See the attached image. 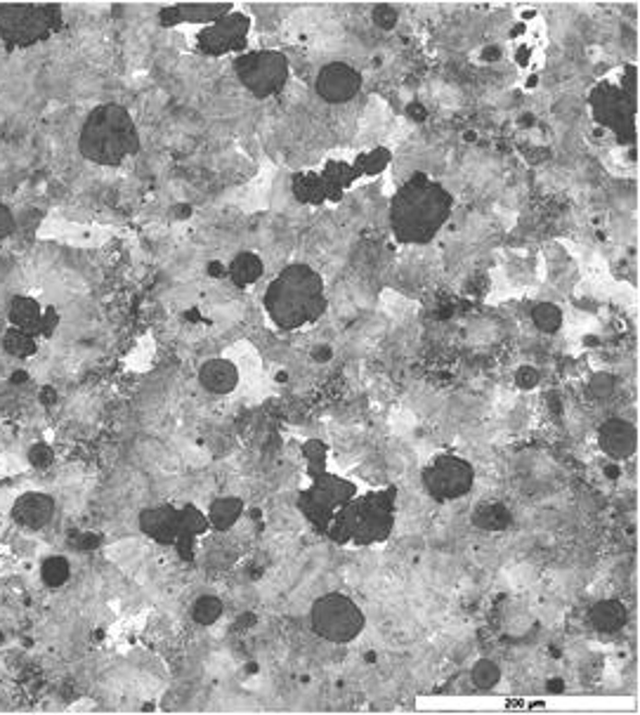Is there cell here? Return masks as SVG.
I'll use <instances>...</instances> for the list:
<instances>
[{"label": "cell", "instance_id": "obj_4", "mask_svg": "<svg viewBox=\"0 0 640 715\" xmlns=\"http://www.w3.org/2000/svg\"><path fill=\"white\" fill-rule=\"evenodd\" d=\"M329 534L338 543H358V546H372V543L386 541L393 529V494H369L362 498H350L340 506L329 522Z\"/></svg>", "mask_w": 640, "mask_h": 715}, {"label": "cell", "instance_id": "obj_23", "mask_svg": "<svg viewBox=\"0 0 640 715\" xmlns=\"http://www.w3.org/2000/svg\"><path fill=\"white\" fill-rule=\"evenodd\" d=\"M69 577H71V567H69L67 557L52 555V557H46V560H43L40 579H43V583L48 585V589H52V591L62 589V585L69 581Z\"/></svg>", "mask_w": 640, "mask_h": 715}, {"label": "cell", "instance_id": "obj_25", "mask_svg": "<svg viewBox=\"0 0 640 715\" xmlns=\"http://www.w3.org/2000/svg\"><path fill=\"white\" fill-rule=\"evenodd\" d=\"M222 599L216 595H202L192 607V619L198 626H213L222 617Z\"/></svg>", "mask_w": 640, "mask_h": 715}, {"label": "cell", "instance_id": "obj_3", "mask_svg": "<svg viewBox=\"0 0 640 715\" xmlns=\"http://www.w3.org/2000/svg\"><path fill=\"white\" fill-rule=\"evenodd\" d=\"M79 152L85 161L109 168L135 156L140 152V133L131 111L117 102L95 107L83 121Z\"/></svg>", "mask_w": 640, "mask_h": 715}, {"label": "cell", "instance_id": "obj_18", "mask_svg": "<svg viewBox=\"0 0 640 715\" xmlns=\"http://www.w3.org/2000/svg\"><path fill=\"white\" fill-rule=\"evenodd\" d=\"M40 317H43V307L38 300L28 298V295H14L10 300L8 322L12 324V328H20V331L38 336Z\"/></svg>", "mask_w": 640, "mask_h": 715}, {"label": "cell", "instance_id": "obj_27", "mask_svg": "<svg viewBox=\"0 0 640 715\" xmlns=\"http://www.w3.org/2000/svg\"><path fill=\"white\" fill-rule=\"evenodd\" d=\"M473 522L485 532H499L510 524V514L504 506H482L478 514H473Z\"/></svg>", "mask_w": 640, "mask_h": 715}, {"label": "cell", "instance_id": "obj_30", "mask_svg": "<svg viewBox=\"0 0 640 715\" xmlns=\"http://www.w3.org/2000/svg\"><path fill=\"white\" fill-rule=\"evenodd\" d=\"M14 230H17V220H14L12 210L0 202V241H5L10 234H14Z\"/></svg>", "mask_w": 640, "mask_h": 715}, {"label": "cell", "instance_id": "obj_6", "mask_svg": "<svg viewBox=\"0 0 640 715\" xmlns=\"http://www.w3.org/2000/svg\"><path fill=\"white\" fill-rule=\"evenodd\" d=\"M310 623L322 640L334 642V645H348L362 635L366 617L352 597L343 593H326L312 605Z\"/></svg>", "mask_w": 640, "mask_h": 715}, {"label": "cell", "instance_id": "obj_5", "mask_svg": "<svg viewBox=\"0 0 640 715\" xmlns=\"http://www.w3.org/2000/svg\"><path fill=\"white\" fill-rule=\"evenodd\" d=\"M62 28L60 5H0V40L8 50L34 48Z\"/></svg>", "mask_w": 640, "mask_h": 715}, {"label": "cell", "instance_id": "obj_15", "mask_svg": "<svg viewBox=\"0 0 640 715\" xmlns=\"http://www.w3.org/2000/svg\"><path fill=\"white\" fill-rule=\"evenodd\" d=\"M234 12L230 3H184L170 5L159 12L161 26H178V24H216L218 20Z\"/></svg>", "mask_w": 640, "mask_h": 715}, {"label": "cell", "instance_id": "obj_35", "mask_svg": "<svg viewBox=\"0 0 640 715\" xmlns=\"http://www.w3.org/2000/svg\"><path fill=\"white\" fill-rule=\"evenodd\" d=\"M38 399H40L43 407H52L57 402V390L52 388V385H46V388H40Z\"/></svg>", "mask_w": 640, "mask_h": 715}, {"label": "cell", "instance_id": "obj_36", "mask_svg": "<svg viewBox=\"0 0 640 715\" xmlns=\"http://www.w3.org/2000/svg\"><path fill=\"white\" fill-rule=\"evenodd\" d=\"M10 383L12 385H24V383H28V374H26V371H14V374L10 376Z\"/></svg>", "mask_w": 640, "mask_h": 715}, {"label": "cell", "instance_id": "obj_2", "mask_svg": "<svg viewBox=\"0 0 640 715\" xmlns=\"http://www.w3.org/2000/svg\"><path fill=\"white\" fill-rule=\"evenodd\" d=\"M265 312L283 331H295L317 322L326 312L324 279L305 263L289 265L267 286L263 295Z\"/></svg>", "mask_w": 640, "mask_h": 715}, {"label": "cell", "instance_id": "obj_11", "mask_svg": "<svg viewBox=\"0 0 640 715\" xmlns=\"http://www.w3.org/2000/svg\"><path fill=\"white\" fill-rule=\"evenodd\" d=\"M249 28L251 22L244 17V14L230 12L227 17L204 28L202 36H198V50L208 57H220L227 52L241 50L246 46Z\"/></svg>", "mask_w": 640, "mask_h": 715}, {"label": "cell", "instance_id": "obj_29", "mask_svg": "<svg viewBox=\"0 0 640 715\" xmlns=\"http://www.w3.org/2000/svg\"><path fill=\"white\" fill-rule=\"evenodd\" d=\"M26 456H28V463H32L38 470L52 465V461H55V451L48 445H43V441H38V445H34L32 449H28Z\"/></svg>", "mask_w": 640, "mask_h": 715}, {"label": "cell", "instance_id": "obj_16", "mask_svg": "<svg viewBox=\"0 0 640 715\" xmlns=\"http://www.w3.org/2000/svg\"><path fill=\"white\" fill-rule=\"evenodd\" d=\"M52 518H55V500L48 494L28 492L14 500V506H12L14 524L32 529V532L48 526L52 522Z\"/></svg>", "mask_w": 640, "mask_h": 715}, {"label": "cell", "instance_id": "obj_21", "mask_svg": "<svg viewBox=\"0 0 640 715\" xmlns=\"http://www.w3.org/2000/svg\"><path fill=\"white\" fill-rule=\"evenodd\" d=\"M227 275H230L232 283L239 286V289H246V286H253L263 277V260L255 253H239L234 260L227 267Z\"/></svg>", "mask_w": 640, "mask_h": 715}, {"label": "cell", "instance_id": "obj_24", "mask_svg": "<svg viewBox=\"0 0 640 715\" xmlns=\"http://www.w3.org/2000/svg\"><path fill=\"white\" fill-rule=\"evenodd\" d=\"M532 322L542 334H556L563 326V312L553 303H536L532 307Z\"/></svg>", "mask_w": 640, "mask_h": 715}, {"label": "cell", "instance_id": "obj_10", "mask_svg": "<svg viewBox=\"0 0 640 715\" xmlns=\"http://www.w3.org/2000/svg\"><path fill=\"white\" fill-rule=\"evenodd\" d=\"M352 496H354V486L350 482L324 475L315 489L303 494L301 506L312 522H317L319 526L326 529L334 518V512L340 506H346Z\"/></svg>", "mask_w": 640, "mask_h": 715}, {"label": "cell", "instance_id": "obj_1", "mask_svg": "<svg viewBox=\"0 0 640 715\" xmlns=\"http://www.w3.org/2000/svg\"><path fill=\"white\" fill-rule=\"evenodd\" d=\"M454 210V196L445 184L428 175L409 178L390 202V227L400 243L423 246L431 243L447 225Z\"/></svg>", "mask_w": 640, "mask_h": 715}, {"label": "cell", "instance_id": "obj_14", "mask_svg": "<svg viewBox=\"0 0 640 715\" xmlns=\"http://www.w3.org/2000/svg\"><path fill=\"white\" fill-rule=\"evenodd\" d=\"M599 445L603 453L615 461H627L638 449V433L633 423L624 419H609L601 425L599 431Z\"/></svg>", "mask_w": 640, "mask_h": 715}, {"label": "cell", "instance_id": "obj_37", "mask_svg": "<svg viewBox=\"0 0 640 715\" xmlns=\"http://www.w3.org/2000/svg\"><path fill=\"white\" fill-rule=\"evenodd\" d=\"M3 642H5V633H0V645H3Z\"/></svg>", "mask_w": 640, "mask_h": 715}, {"label": "cell", "instance_id": "obj_17", "mask_svg": "<svg viewBox=\"0 0 640 715\" xmlns=\"http://www.w3.org/2000/svg\"><path fill=\"white\" fill-rule=\"evenodd\" d=\"M198 383L210 395H230L239 385V368L230 360H208L198 368Z\"/></svg>", "mask_w": 640, "mask_h": 715}, {"label": "cell", "instance_id": "obj_32", "mask_svg": "<svg viewBox=\"0 0 640 715\" xmlns=\"http://www.w3.org/2000/svg\"><path fill=\"white\" fill-rule=\"evenodd\" d=\"M57 324H60V317H57V312H55V310H43V317H40V331H38V336H43V338L52 336V331H55V326H57Z\"/></svg>", "mask_w": 640, "mask_h": 715}, {"label": "cell", "instance_id": "obj_22", "mask_svg": "<svg viewBox=\"0 0 640 715\" xmlns=\"http://www.w3.org/2000/svg\"><path fill=\"white\" fill-rule=\"evenodd\" d=\"M3 350L12 356H17V360H26V356H34L38 352V340L36 336L10 326L3 334Z\"/></svg>", "mask_w": 640, "mask_h": 715}, {"label": "cell", "instance_id": "obj_8", "mask_svg": "<svg viewBox=\"0 0 640 715\" xmlns=\"http://www.w3.org/2000/svg\"><path fill=\"white\" fill-rule=\"evenodd\" d=\"M475 470L459 456H437L423 470V486L437 500H457L473 492Z\"/></svg>", "mask_w": 640, "mask_h": 715}, {"label": "cell", "instance_id": "obj_19", "mask_svg": "<svg viewBox=\"0 0 640 715\" xmlns=\"http://www.w3.org/2000/svg\"><path fill=\"white\" fill-rule=\"evenodd\" d=\"M629 611L619 599H601L589 611V621L599 633H617L627 626Z\"/></svg>", "mask_w": 640, "mask_h": 715}, {"label": "cell", "instance_id": "obj_13", "mask_svg": "<svg viewBox=\"0 0 640 715\" xmlns=\"http://www.w3.org/2000/svg\"><path fill=\"white\" fill-rule=\"evenodd\" d=\"M137 524L142 529V534L149 536L156 543H161V546L190 548L182 529V510L176 506L145 508L140 512Z\"/></svg>", "mask_w": 640, "mask_h": 715}, {"label": "cell", "instance_id": "obj_33", "mask_svg": "<svg viewBox=\"0 0 640 715\" xmlns=\"http://www.w3.org/2000/svg\"><path fill=\"white\" fill-rule=\"evenodd\" d=\"M536 383H539V374H536L534 368H530V366L520 368V374H518V385H520V388H534Z\"/></svg>", "mask_w": 640, "mask_h": 715}, {"label": "cell", "instance_id": "obj_7", "mask_svg": "<svg viewBox=\"0 0 640 715\" xmlns=\"http://www.w3.org/2000/svg\"><path fill=\"white\" fill-rule=\"evenodd\" d=\"M234 74L253 97L267 99L287 88L291 69L287 57L277 50H253L237 57Z\"/></svg>", "mask_w": 640, "mask_h": 715}, {"label": "cell", "instance_id": "obj_31", "mask_svg": "<svg viewBox=\"0 0 640 715\" xmlns=\"http://www.w3.org/2000/svg\"><path fill=\"white\" fill-rule=\"evenodd\" d=\"M374 20L381 28H393L395 20H397V12L390 5H381V8L374 10Z\"/></svg>", "mask_w": 640, "mask_h": 715}, {"label": "cell", "instance_id": "obj_28", "mask_svg": "<svg viewBox=\"0 0 640 715\" xmlns=\"http://www.w3.org/2000/svg\"><path fill=\"white\" fill-rule=\"evenodd\" d=\"M324 192H326V184L317 175H303L295 180V194L301 202H317V196L322 198Z\"/></svg>", "mask_w": 640, "mask_h": 715}, {"label": "cell", "instance_id": "obj_12", "mask_svg": "<svg viewBox=\"0 0 640 715\" xmlns=\"http://www.w3.org/2000/svg\"><path fill=\"white\" fill-rule=\"evenodd\" d=\"M362 88V74L346 62H331L319 69L315 90L326 105H346L358 97Z\"/></svg>", "mask_w": 640, "mask_h": 715}, {"label": "cell", "instance_id": "obj_20", "mask_svg": "<svg viewBox=\"0 0 640 715\" xmlns=\"http://www.w3.org/2000/svg\"><path fill=\"white\" fill-rule=\"evenodd\" d=\"M241 514H244V500L237 496H225L213 500L206 518L216 532H227V529H232L239 522Z\"/></svg>", "mask_w": 640, "mask_h": 715}, {"label": "cell", "instance_id": "obj_26", "mask_svg": "<svg viewBox=\"0 0 640 715\" xmlns=\"http://www.w3.org/2000/svg\"><path fill=\"white\" fill-rule=\"evenodd\" d=\"M471 680L482 692L494 690L502 682V666L492 659H480L471 670Z\"/></svg>", "mask_w": 640, "mask_h": 715}, {"label": "cell", "instance_id": "obj_9", "mask_svg": "<svg viewBox=\"0 0 640 715\" xmlns=\"http://www.w3.org/2000/svg\"><path fill=\"white\" fill-rule=\"evenodd\" d=\"M595 119L617 133L621 140L633 137V93L619 90L615 85H601L591 97Z\"/></svg>", "mask_w": 640, "mask_h": 715}, {"label": "cell", "instance_id": "obj_34", "mask_svg": "<svg viewBox=\"0 0 640 715\" xmlns=\"http://www.w3.org/2000/svg\"><path fill=\"white\" fill-rule=\"evenodd\" d=\"M591 390L599 395V397H607L609 392H613V378L609 376H599L593 383H591Z\"/></svg>", "mask_w": 640, "mask_h": 715}]
</instances>
